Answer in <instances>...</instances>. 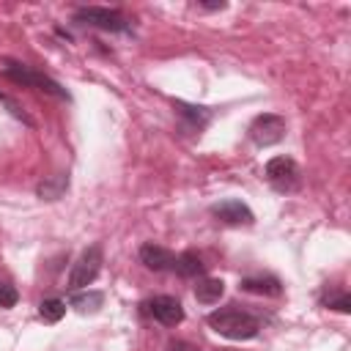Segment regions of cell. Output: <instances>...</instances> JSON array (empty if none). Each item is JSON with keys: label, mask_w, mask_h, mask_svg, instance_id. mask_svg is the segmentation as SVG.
Masks as SVG:
<instances>
[{"label": "cell", "mask_w": 351, "mask_h": 351, "mask_svg": "<svg viewBox=\"0 0 351 351\" xmlns=\"http://www.w3.org/2000/svg\"><path fill=\"white\" fill-rule=\"evenodd\" d=\"M206 324H208L217 335H222V337H228V340H252V337L261 332V321H258L252 313L239 310L236 304H233V307H225V310L208 313Z\"/></svg>", "instance_id": "cell-1"}, {"label": "cell", "mask_w": 351, "mask_h": 351, "mask_svg": "<svg viewBox=\"0 0 351 351\" xmlns=\"http://www.w3.org/2000/svg\"><path fill=\"white\" fill-rule=\"evenodd\" d=\"M3 74L25 88H36V90H44L49 96H58V99H69L66 88H60V82H55L52 77H47L44 71H36L33 66L27 63H19V60H3Z\"/></svg>", "instance_id": "cell-2"}, {"label": "cell", "mask_w": 351, "mask_h": 351, "mask_svg": "<svg viewBox=\"0 0 351 351\" xmlns=\"http://www.w3.org/2000/svg\"><path fill=\"white\" fill-rule=\"evenodd\" d=\"M74 22L90 25V27H99V30H110V33L129 30V19L118 8H104V5H82V8H77L74 11Z\"/></svg>", "instance_id": "cell-3"}, {"label": "cell", "mask_w": 351, "mask_h": 351, "mask_svg": "<svg viewBox=\"0 0 351 351\" xmlns=\"http://www.w3.org/2000/svg\"><path fill=\"white\" fill-rule=\"evenodd\" d=\"M101 263H104V252H101V244H90L71 266L69 271V288L71 291H80V288H88L99 271H101Z\"/></svg>", "instance_id": "cell-4"}, {"label": "cell", "mask_w": 351, "mask_h": 351, "mask_svg": "<svg viewBox=\"0 0 351 351\" xmlns=\"http://www.w3.org/2000/svg\"><path fill=\"white\" fill-rule=\"evenodd\" d=\"M266 181L271 184V189L277 192H293L302 184V173L299 165L291 156H274L266 162Z\"/></svg>", "instance_id": "cell-5"}, {"label": "cell", "mask_w": 351, "mask_h": 351, "mask_svg": "<svg viewBox=\"0 0 351 351\" xmlns=\"http://www.w3.org/2000/svg\"><path fill=\"white\" fill-rule=\"evenodd\" d=\"M250 140L261 148H269L274 143H280L285 137V118L282 115H274V112H263L258 115L252 123H250Z\"/></svg>", "instance_id": "cell-6"}, {"label": "cell", "mask_w": 351, "mask_h": 351, "mask_svg": "<svg viewBox=\"0 0 351 351\" xmlns=\"http://www.w3.org/2000/svg\"><path fill=\"white\" fill-rule=\"evenodd\" d=\"M211 214L219 219V222H225V225H252L255 222V214L250 211V206L247 203H241V200H222V203H214L211 206Z\"/></svg>", "instance_id": "cell-7"}, {"label": "cell", "mask_w": 351, "mask_h": 351, "mask_svg": "<svg viewBox=\"0 0 351 351\" xmlns=\"http://www.w3.org/2000/svg\"><path fill=\"white\" fill-rule=\"evenodd\" d=\"M148 313H151L159 324H165V326H176V324L184 321V307H181V302H178L176 296H167V293L154 296V299L148 302Z\"/></svg>", "instance_id": "cell-8"}, {"label": "cell", "mask_w": 351, "mask_h": 351, "mask_svg": "<svg viewBox=\"0 0 351 351\" xmlns=\"http://www.w3.org/2000/svg\"><path fill=\"white\" fill-rule=\"evenodd\" d=\"M173 261L176 255L167 250V247H159V244H143L140 247V263L151 271H170L173 269Z\"/></svg>", "instance_id": "cell-9"}, {"label": "cell", "mask_w": 351, "mask_h": 351, "mask_svg": "<svg viewBox=\"0 0 351 351\" xmlns=\"http://www.w3.org/2000/svg\"><path fill=\"white\" fill-rule=\"evenodd\" d=\"M241 291L247 293H261V296H280L282 293V282L271 274H258V277H244L239 282Z\"/></svg>", "instance_id": "cell-10"}, {"label": "cell", "mask_w": 351, "mask_h": 351, "mask_svg": "<svg viewBox=\"0 0 351 351\" xmlns=\"http://www.w3.org/2000/svg\"><path fill=\"white\" fill-rule=\"evenodd\" d=\"M173 107H176V112L184 118V126H186L189 132L206 129V123H208V118H211V110H208V107H195V104H184V101H173Z\"/></svg>", "instance_id": "cell-11"}, {"label": "cell", "mask_w": 351, "mask_h": 351, "mask_svg": "<svg viewBox=\"0 0 351 351\" xmlns=\"http://www.w3.org/2000/svg\"><path fill=\"white\" fill-rule=\"evenodd\" d=\"M170 271H176V274H178V277H184V280H192V277H200V274L206 271V263H203V258H200L197 252L186 250V252L176 255V261H173V269H170Z\"/></svg>", "instance_id": "cell-12"}, {"label": "cell", "mask_w": 351, "mask_h": 351, "mask_svg": "<svg viewBox=\"0 0 351 351\" xmlns=\"http://www.w3.org/2000/svg\"><path fill=\"white\" fill-rule=\"evenodd\" d=\"M69 189V173H55L49 178H44L38 186H36V195L41 200H58L63 197V192Z\"/></svg>", "instance_id": "cell-13"}, {"label": "cell", "mask_w": 351, "mask_h": 351, "mask_svg": "<svg viewBox=\"0 0 351 351\" xmlns=\"http://www.w3.org/2000/svg\"><path fill=\"white\" fill-rule=\"evenodd\" d=\"M222 293H225V282L217 280V277H203L195 285V299L200 304H214V302L222 299Z\"/></svg>", "instance_id": "cell-14"}, {"label": "cell", "mask_w": 351, "mask_h": 351, "mask_svg": "<svg viewBox=\"0 0 351 351\" xmlns=\"http://www.w3.org/2000/svg\"><path fill=\"white\" fill-rule=\"evenodd\" d=\"M69 304L77 310V313H96L101 304H104V293L101 291H85V293H74L69 299Z\"/></svg>", "instance_id": "cell-15"}, {"label": "cell", "mask_w": 351, "mask_h": 351, "mask_svg": "<svg viewBox=\"0 0 351 351\" xmlns=\"http://www.w3.org/2000/svg\"><path fill=\"white\" fill-rule=\"evenodd\" d=\"M38 315L47 321V324H58L63 315H66V302L58 299V296H49L38 304Z\"/></svg>", "instance_id": "cell-16"}, {"label": "cell", "mask_w": 351, "mask_h": 351, "mask_svg": "<svg viewBox=\"0 0 351 351\" xmlns=\"http://www.w3.org/2000/svg\"><path fill=\"white\" fill-rule=\"evenodd\" d=\"M324 307H329V310H337V313H348L351 310V296L346 293V291H337V293H326L324 296Z\"/></svg>", "instance_id": "cell-17"}, {"label": "cell", "mask_w": 351, "mask_h": 351, "mask_svg": "<svg viewBox=\"0 0 351 351\" xmlns=\"http://www.w3.org/2000/svg\"><path fill=\"white\" fill-rule=\"evenodd\" d=\"M19 302V291L11 285V282H0V307H14Z\"/></svg>", "instance_id": "cell-18"}, {"label": "cell", "mask_w": 351, "mask_h": 351, "mask_svg": "<svg viewBox=\"0 0 351 351\" xmlns=\"http://www.w3.org/2000/svg\"><path fill=\"white\" fill-rule=\"evenodd\" d=\"M165 351H200V348L192 346V343H186V340H170Z\"/></svg>", "instance_id": "cell-19"}, {"label": "cell", "mask_w": 351, "mask_h": 351, "mask_svg": "<svg viewBox=\"0 0 351 351\" xmlns=\"http://www.w3.org/2000/svg\"><path fill=\"white\" fill-rule=\"evenodd\" d=\"M200 8H208V11H222L225 3H200Z\"/></svg>", "instance_id": "cell-20"}, {"label": "cell", "mask_w": 351, "mask_h": 351, "mask_svg": "<svg viewBox=\"0 0 351 351\" xmlns=\"http://www.w3.org/2000/svg\"><path fill=\"white\" fill-rule=\"evenodd\" d=\"M214 351H236V348H214Z\"/></svg>", "instance_id": "cell-21"}, {"label": "cell", "mask_w": 351, "mask_h": 351, "mask_svg": "<svg viewBox=\"0 0 351 351\" xmlns=\"http://www.w3.org/2000/svg\"><path fill=\"white\" fill-rule=\"evenodd\" d=\"M0 99H3V93H0Z\"/></svg>", "instance_id": "cell-22"}]
</instances>
